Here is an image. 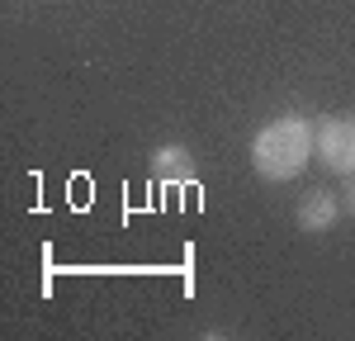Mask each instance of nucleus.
Listing matches in <instances>:
<instances>
[{"label":"nucleus","mask_w":355,"mask_h":341,"mask_svg":"<svg viewBox=\"0 0 355 341\" xmlns=\"http://www.w3.org/2000/svg\"><path fill=\"white\" fill-rule=\"evenodd\" d=\"M313 147H318V128L299 114H279L251 138V166L266 180H294L308 166Z\"/></svg>","instance_id":"f257e3e1"},{"label":"nucleus","mask_w":355,"mask_h":341,"mask_svg":"<svg viewBox=\"0 0 355 341\" xmlns=\"http://www.w3.org/2000/svg\"><path fill=\"white\" fill-rule=\"evenodd\" d=\"M318 157L331 170L351 175L355 170V119H322L318 123Z\"/></svg>","instance_id":"f03ea898"},{"label":"nucleus","mask_w":355,"mask_h":341,"mask_svg":"<svg viewBox=\"0 0 355 341\" xmlns=\"http://www.w3.org/2000/svg\"><path fill=\"white\" fill-rule=\"evenodd\" d=\"M336 218H341V199L331 195V190H313V195L299 199V227L303 232H327Z\"/></svg>","instance_id":"7ed1b4c3"},{"label":"nucleus","mask_w":355,"mask_h":341,"mask_svg":"<svg viewBox=\"0 0 355 341\" xmlns=\"http://www.w3.org/2000/svg\"><path fill=\"white\" fill-rule=\"evenodd\" d=\"M152 175L162 180V185H185V180H194V157L185 152V147H157L152 152Z\"/></svg>","instance_id":"20e7f679"},{"label":"nucleus","mask_w":355,"mask_h":341,"mask_svg":"<svg viewBox=\"0 0 355 341\" xmlns=\"http://www.w3.org/2000/svg\"><path fill=\"white\" fill-rule=\"evenodd\" d=\"M346 209H351V218H355V170L346 175Z\"/></svg>","instance_id":"39448f33"}]
</instances>
